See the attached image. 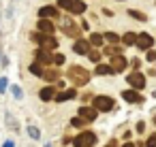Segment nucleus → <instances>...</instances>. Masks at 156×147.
<instances>
[{
    "mask_svg": "<svg viewBox=\"0 0 156 147\" xmlns=\"http://www.w3.org/2000/svg\"><path fill=\"white\" fill-rule=\"evenodd\" d=\"M145 60H147V62H156V49H147Z\"/></svg>",
    "mask_w": 156,
    "mask_h": 147,
    "instance_id": "nucleus-28",
    "label": "nucleus"
},
{
    "mask_svg": "<svg viewBox=\"0 0 156 147\" xmlns=\"http://www.w3.org/2000/svg\"><path fill=\"white\" fill-rule=\"evenodd\" d=\"M37 62H39V64H49V62H51V51L39 47V51H37Z\"/></svg>",
    "mask_w": 156,
    "mask_h": 147,
    "instance_id": "nucleus-12",
    "label": "nucleus"
},
{
    "mask_svg": "<svg viewBox=\"0 0 156 147\" xmlns=\"http://www.w3.org/2000/svg\"><path fill=\"white\" fill-rule=\"evenodd\" d=\"M30 73L37 75V77H43V75H45V70H43V66H41L39 62H32V64H30Z\"/></svg>",
    "mask_w": 156,
    "mask_h": 147,
    "instance_id": "nucleus-20",
    "label": "nucleus"
},
{
    "mask_svg": "<svg viewBox=\"0 0 156 147\" xmlns=\"http://www.w3.org/2000/svg\"><path fill=\"white\" fill-rule=\"evenodd\" d=\"M54 62H56V64H64V56H62V53H56V56H54Z\"/></svg>",
    "mask_w": 156,
    "mask_h": 147,
    "instance_id": "nucleus-32",
    "label": "nucleus"
},
{
    "mask_svg": "<svg viewBox=\"0 0 156 147\" xmlns=\"http://www.w3.org/2000/svg\"><path fill=\"white\" fill-rule=\"evenodd\" d=\"M56 15H58V9H56V7H41V9H39V17H41V19H49V17L54 19Z\"/></svg>",
    "mask_w": 156,
    "mask_h": 147,
    "instance_id": "nucleus-9",
    "label": "nucleus"
},
{
    "mask_svg": "<svg viewBox=\"0 0 156 147\" xmlns=\"http://www.w3.org/2000/svg\"><path fill=\"white\" fill-rule=\"evenodd\" d=\"M94 143H96V134L90 132V130H83V132H79V134L73 138V145H75V147H92Z\"/></svg>",
    "mask_w": 156,
    "mask_h": 147,
    "instance_id": "nucleus-2",
    "label": "nucleus"
},
{
    "mask_svg": "<svg viewBox=\"0 0 156 147\" xmlns=\"http://www.w3.org/2000/svg\"><path fill=\"white\" fill-rule=\"evenodd\" d=\"M79 30H81V26H75L73 22H66V26H64V32L71 36H79Z\"/></svg>",
    "mask_w": 156,
    "mask_h": 147,
    "instance_id": "nucleus-17",
    "label": "nucleus"
},
{
    "mask_svg": "<svg viewBox=\"0 0 156 147\" xmlns=\"http://www.w3.org/2000/svg\"><path fill=\"white\" fill-rule=\"evenodd\" d=\"M113 73H115V70H113L109 64H96V75H103V77H105V75H113Z\"/></svg>",
    "mask_w": 156,
    "mask_h": 147,
    "instance_id": "nucleus-18",
    "label": "nucleus"
},
{
    "mask_svg": "<svg viewBox=\"0 0 156 147\" xmlns=\"http://www.w3.org/2000/svg\"><path fill=\"white\" fill-rule=\"evenodd\" d=\"M88 56H90V60H92V62H96V64H101V53H98V51H90Z\"/></svg>",
    "mask_w": 156,
    "mask_h": 147,
    "instance_id": "nucleus-26",
    "label": "nucleus"
},
{
    "mask_svg": "<svg viewBox=\"0 0 156 147\" xmlns=\"http://www.w3.org/2000/svg\"><path fill=\"white\" fill-rule=\"evenodd\" d=\"M73 49H75V53H81V56L83 53H90V43L88 41H77Z\"/></svg>",
    "mask_w": 156,
    "mask_h": 147,
    "instance_id": "nucleus-16",
    "label": "nucleus"
},
{
    "mask_svg": "<svg viewBox=\"0 0 156 147\" xmlns=\"http://www.w3.org/2000/svg\"><path fill=\"white\" fill-rule=\"evenodd\" d=\"M5 147H13V141H7V143H5Z\"/></svg>",
    "mask_w": 156,
    "mask_h": 147,
    "instance_id": "nucleus-36",
    "label": "nucleus"
},
{
    "mask_svg": "<svg viewBox=\"0 0 156 147\" xmlns=\"http://www.w3.org/2000/svg\"><path fill=\"white\" fill-rule=\"evenodd\" d=\"M11 92H13V96H15V98H22V87L13 85V87H11Z\"/></svg>",
    "mask_w": 156,
    "mask_h": 147,
    "instance_id": "nucleus-30",
    "label": "nucleus"
},
{
    "mask_svg": "<svg viewBox=\"0 0 156 147\" xmlns=\"http://www.w3.org/2000/svg\"><path fill=\"white\" fill-rule=\"evenodd\" d=\"M126 79H128V83H130V85H133L135 90H141V87L145 85V77H143L141 73H137V70H135L133 75H128Z\"/></svg>",
    "mask_w": 156,
    "mask_h": 147,
    "instance_id": "nucleus-6",
    "label": "nucleus"
},
{
    "mask_svg": "<svg viewBox=\"0 0 156 147\" xmlns=\"http://www.w3.org/2000/svg\"><path fill=\"white\" fill-rule=\"evenodd\" d=\"M32 41H34L39 47L47 49V51H51V49L58 47V41H54V36H49V34H41V32H37V34H32Z\"/></svg>",
    "mask_w": 156,
    "mask_h": 147,
    "instance_id": "nucleus-3",
    "label": "nucleus"
},
{
    "mask_svg": "<svg viewBox=\"0 0 156 147\" xmlns=\"http://www.w3.org/2000/svg\"><path fill=\"white\" fill-rule=\"evenodd\" d=\"M71 126H75V128H83L86 121H83L81 117H73V119H71Z\"/></svg>",
    "mask_w": 156,
    "mask_h": 147,
    "instance_id": "nucleus-24",
    "label": "nucleus"
},
{
    "mask_svg": "<svg viewBox=\"0 0 156 147\" xmlns=\"http://www.w3.org/2000/svg\"><path fill=\"white\" fill-rule=\"evenodd\" d=\"M7 90V79H0V92Z\"/></svg>",
    "mask_w": 156,
    "mask_h": 147,
    "instance_id": "nucleus-33",
    "label": "nucleus"
},
{
    "mask_svg": "<svg viewBox=\"0 0 156 147\" xmlns=\"http://www.w3.org/2000/svg\"><path fill=\"white\" fill-rule=\"evenodd\" d=\"M69 79L73 85H86L90 81V73L83 68V66H69Z\"/></svg>",
    "mask_w": 156,
    "mask_h": 147,
    "instance_id": "nucleus-1",
    "label": "nucleus"
},
{
    "mask_svg": "<svg viewBox=\"0 0 156 147\" xmlns=\"http://www.w3.org/2000/svg\"><path fill=\"white\" fill-rule=\"evenodd\" d=\"M152 45H154V39L150 34H145V32L137 34V47L139 49H152Z\"/></svg>",
    "mask_w": 156,
    "mask_h": 147,
    "instance_id": "nucleus-5",
    "label": "nucleus"
},
{
    "mask_svg": "<svg viewBox=\"0 0 156 147\" xmlns=\"http://www.w3.org/2000/svg\"><path fill=\"white\" fill-rule=\"evenodd\" d=\"M105 147H118V143H115V141H109V143H107Z\"/></svg>",
    "mask_w": 156,
    "mask_h": 147,
    "instance_id": "nucleus-35",
    "label": "nucleus"
},
{
    "mask_svg": "<svg viewBox=\"0 0 156 147\" xmlns=\"http://www.w3.org/2000/svg\"><path fill=\"white\" fill-rule=\"evenodd\" d=\"M58 7H62V9H66V11H69V7H71V0H58Z\"/></svg>",
    "mask_w": 156,
    "mask_h": 147,
    "instance_id": "nucleus-31",
    "label": "nucleus"
},
{
    "mask_svg": "<svg viewBox=\"0 0 156 147\" xmlns=\"http://www.w3.org/2000/svg\"><path fill=\"white\" fill-rule=\"evenodd\" d=\"M92 104H94L96 111L107 113V111L113 109V98H109V96H94V98H92Z\"/></svg>",
    "mask_w": 156,
    "mask_h": 147,
    "instance_id": "nucleus-4",
    "label": "nucleus"
},
{
    "mask_svg": "<svg viewBox=\"0 0 156 147\" xmlns=\"http://www.w3.org/2000/svg\"><path fill=\"white\" fill-rule=\"evenodd\" d=\"M37 26H39V32H41V34H49V36L54 34V24H51L49 19H39Z\"/></svg>",
    "mask_w": 156,
    "mask_h": 147,
    "instance_id": "nucleus-10",
    "label": "nucleus"
},
{
    "mask_svg": "<svg viewBox=\"0 0 156 147\" xmlns=\"http://www.w3.org/2000/svg\"><path fill=\"white\" fill-rule=\"evenodd\" d=\"M43 77H45L47 81H56V79H58V73H56V70H45Z\"/></svg>",
    "mask_w": 156,
    "mask_h": 147,
    "instance_id": "nucleus-23",
    "label": "nucleus"
},
{
    "mask_svg": "<svg viewBox=\"0 0 156 147\" xmlns=\"http://www.w3.org/2000/svg\"><path fill=\"white\" fill-rule=\"evenodd\" d=\"M122 147H135V143H124Z\"/></svg>",
    "mask_w": 156,
    "mask_h": 147,
    "instance_id": "nucleus-37",
    "label": "nucleus"
},
{
    "mask_svg": "<svg viewBox=\"0 0 156 147\" xmlns=\"http://www.w3.org/2000/svg\"><path fill=\"white\" fill-rule=\"evenodd\" d=\"M96 115H98V111H96L94 107H81V109H79V117H81L83 121H94Z\"/></svg>",
    "mask_w": 156,
    "mask_h": 147,
    "instance_id": "nucleus-7",
    "label": "nucleus"
},
{
    "mask_svg": "<svg viewBox=\"0 0 156 147\" xmlns=\"http://www.w3.org/2000/svg\"><path fill=\"white\" fill-rule=\"evenodd\" d=\"M105 43V36L103 34H98V32H94L92 36H90V45H94V47H101Z\"/></svg>",
    "mask_w": 156,
    "mask_h": 147,
    "instance_id": "nucleus-19",
    "label": "nucleus"
},
{
    "mask_svg": "<svg viewBox=\"0 0 156 147\" xmlns=\"http://www.w3.org/2000/svg\"><path fill=\"white\" fill-rule=\"evenodd\" d=\"M128 13H130V17H137V19H141V22H145V15H143V13H139V11H135V9H130Z\"/></svg>",
    "mask_w": 156,
    "mask_h": 147,
    "instance_id": "nucleus-25",
    "label": "nucleus"
},
{
    "mask_svg": "<svg viewBox=\"0 0 156 147\" xmlns=\"http://www.w3.org/2000/svg\"><path fill=\"white\" fill-rule=\"evenodd\" d=\"M126 66H128V62H126V58H124L122 53H118V56L111 58V68H113L115 73H118V70H124Z\"/></svg>",
    "mask_w": 156,
    "mask_h": 147,
    "instance_id": "nucleus-8",
    "label": "nucleus"
},
{
    "mask_svg": "<svg viewBox=\"0 0 156 147\" xmlns=\"http://www.w3.org/2000/svg\"><path fill=\"white\" fill-rule=\"evenodd\" d=\"M28 134H30L32 138H39V136H41V132H39V128H34V126H30V128H28Z\"/></svg>",
    "mask_w": 156,
    "mask_h": 147,
    "instance_id": "nucleus-27",
    "label": "nucleus"
},
{
    "mask_svg": "<svg viewBox=\"0 0 156 147\" xmlns=\"http://www.w3.org/2000/svg\"><path fill=\"white\" fill-rule=\"evenodd\" d=\"M145 147H156V134H150V138H147Z\"/></svg>",
    "mask_w": 156,
    "mask_h": 147,
    "instance_id": "nucleus-29",
    "label": "nucleus"
},
{
    "mask_svg": "<svg viewBox=\"0 0 156 147\" xmlns=\"http://www.w3.org/2000/svg\"><path fill=\"white\" fill-rule=\"evenodd\" d=\"M103 36H105V41H109V43H113V45H115V43H120V36H118V34H113V32H107V34H103Z\"/></svg>",
    "mask_w": 156,
    "mask_h": 147,
    "instance_id": "nucleus-22",
    "label": "nucleus"
},
{
    "mask_svg": "<svg viewBox=\"0 0 156 147\" xmlns=\"http://www.w3.org/2000/svg\"><path fill=\"white\" fill-rule=\"evenodd\" d=\"M143 128H145V124H143V121H139V124H137V132H143Z\"/></svg>",
    "mask_w": 156,
    "mask_h": 147,
    "instance_id": "nucleus-34",
    "label": "nucleus"
},
{
    "mask_svg": "<svg viewBox=\"0 0 156 147\" xmlns=\"http://www.w3.org/2000/svg\"><path fill=\"white\" fill-rule=\"evenodd\" d=\"M77 96V92L71 87V90H64V92H60V94H56V102H66V100H71V98H75Z\"/></svg>",
    "mask_w": 156,
    "mask_h": 147,
    "instance_id": "nucleus-13",
    "label": "nucleus"
},
{
    "mask_svg": "<svg viewBox=\"0 0 156 147\" xmlns=\"http://www.w3.org/2000/svg\"><path fill=\"white\" fill-rule=\"evenodd\" d=\"M39 96H41V100H45V102H47V100L56 98V87H54V85H47V87H43V90H41V94H39Z\"/></svg>",
    "mask_w": 156,
    "mask_h": 147,
    "instance_id": "nucleus-14",
    "label": "nucleus"
},
{
    "mask_svg": "<svg viewBox=\"0 0 156 147\" xmlns=\"http://www.w3.org/2000/svg\"><path fill=\"white\" fill-rule=\"evenodd\" d=\"M122 98H124L126 102H139V100H141V96L137 94V90H124V92H122Z\"/></svg>",
    "mask_w": 156,
    "mask_h": 147,
    "instance_id": "nucleus-15",
    "label": "nucleus"
},
{
    "mask_svg": "<svg viewBox=\"0 0 156 147\" xmlns=\"http://www.w3.org/2000/svg\"><path fill=\"white\" fill-rule=\"evenodd\" d=\"M122 41H124V45H135V43H137V34H135V32H126V34L122 36Z\"/></svg>",
    "mask_w": 156,
    "mask_h": 147,
    "instance_id": "nucleus-21",
    "label": "nucleus"
},
{
    "mask_svg": "<svg viewBox=\"0 0 156 147\" xmlns=\"http://www.w3.org/2000/svg\"><path fill=\"white\" fill-rule=\"evenodd\" d=\"M69 13H75V15H81V13H86V5H83V0H71Z\"/></svg>",
    "mask_w": 156,
    "mask_h": 147,
    "instance_id": "nucleus-11",
    "label": "nucleus"
}]
</instances>
